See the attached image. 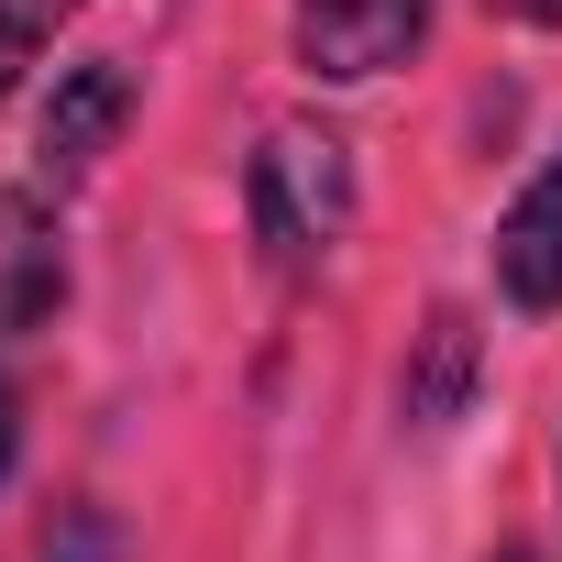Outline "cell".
Returning a JSON list of instances; mask_svg holds the SVG:
<instances>
[{
  "label": "cell",
  "mask_w": 562,
  "mask_h": 562,
  "mask_svg": "<svg viewBox=\"0 0 562 562\" xmlns=\"http://www.w3.org/2000/svg\"><path fill=\"white\" fill-rule=\"evenodd\" d=\"M353 210H364V166H353V133L331 111H288V122L254 133V155H243V232H254L276 288H310V276L353 243Z\"/></svg>",
  "instance_id": "6da1fadb"
},
{
  "label": "cell",
  "mask_w": 562,
  "mask_h": 562,
  "mask_svg": "<svg viewBox=\"0 0 562 562\" xmlns=\"http://www.w3.org/2000/svg\"><path fill=\"white\" fill-rule=\"evenodd\" d=\"M441 0H288V56L310 89H375L430 45Z\"/></svg>",
  "instance_id": "7a4b0ae2"
},
{
  "label": "cell",
  "mask_w": 562,
  "mask_h": 562,
  "mask_svg": "<svg viewBox=\"0 0 562 562\" xmlns=\"http://www.w3.org/2000/svg\"><path fill=\"white\" fill-rule=\"evenodd\" d=\"M122 122H133V67H122V56H78V67H56V89H45V122H34L23 199L67 210V199L100 177V155L122 144Z\"/></svg>",
  "instance_id": "3957f363"
},
{
  "label": "cell",
  "mask_w": 562,
  "mask_h": 562,
  "mask_svg": "<svg viewBox=\"0 0 562 562\" xmlns=\"http://www.w3.org/2000/svg\"><path fill=\"white\" fill-rule=\"evenodd\" d=\"M485 265H496V299H507V310H529V321L562 310V155H551V166L496 210Z\"/></svg>",
  "instance_id": "277c9868"
},
{
  "label": "cell",
  "mask_w": 562,
  "mask_h": 562,
  "mask_svg": "<svg viewBox=\"0 0 562 562\" xmlns=\"http://www.w3.org/2000/svg\"><path fill=\"white\" fill-rule=\"evenodd\" d=\"M78 12H89V0H0V100L23 89V67H34V56H45Z\"/></svg>",
  "instance_id": "5b68a950"
},
{
  "label": "cell",
  "mask_w": 562,
  "mask_h": 562,
  "mask_svg": "<svg viewBox=\"0 0 562 562\" xmlns=\"http://www.w3.org/2000/svg\"><path fill=\"white\" fill-rule=\"evenodd\" d=\"M12 452H23V386H12V310H0V485H12Z\"/></svg>",
  "instance_id": "8992f818"
},
{
  "label": "cell",
  "mask_w": 562,
  "mask_h": 562,
  "mask_svg": "<svg viewBox=\"0 0 562 562\" xmlns=\"http://www.w3.org/2000/svg\"><path fill=\"white\" fill-rule=\"evenodd\" d=\"M485 12L518 23V34H551V45H562V0H485Z\"/></svg>",
  "instance_id": "52a82bcc"
}]
</instances>
